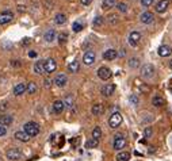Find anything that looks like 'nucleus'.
Listing matches in <instances>:
<instances>
[{"instance_id": "nucleus-17", "label": "nucleus", "mask_w": 172, "mask_h": 161, "mask_svg": "<svg viewBox=\"0 0 172 161\" xmlns=\"http://www.w3.org/2000/svg\"><path fill=\"white\" fill-rule=\"evenodd\" d=\"M117 56H118V53H117V50H115V49H108V50H106L103 53V58L107 60V61H111V60L117 58Z\"/></svg>"}, {"instance_id": "nucleus-2", "label": "nucleus", "mask_w": 172, "mask_h": 161, "mask_svg": "<svg viewBox=\"0 0 172 161\" xmlns=\"http://www.w3.org/2000/svg\"><path fill=\"white\" fill-rule=\"evenodd\" d=\"M113 146L115 150H121V149H123L126 146V137L123 136V134L121 133H118L117 136L114 137V144H113Z\"/></svg>"}, {"instance_id": "nucleus-37", "label": "nucleus", "mask_w": 172, "mask_h": 161, "mask_svg": "<svg viewBox=\"0 0 172 161\" xmlns=\"http://www.w3.org/2000/svg\"><path fill=\"white\" fill-rule=\"evenodd\" d=\"M108 22H110V25H115L118 22V16L115 14H111L108 15Z\"/></svg>"}, {"instance_id": "nucleus-8", "label": "nucleus", "mask_w": 172, "mask_h": 161, "mask_svg": "<svg viewBox=\"0 0 172 161\" xmlns=\"http://www.w3.org/2000/svg\"><path fill=\"white\" fill-rule=\"evenodd\" d=\"M14 19V14L11 11H3L0 12V25H7Z\"/></svg>"}, {"instance_id": "nucleus-48", "label": "nucleus", "mask_w": 172, "mask_h": 161, "mask_svg": "<svg viewBox=\"0 0 172 161\" xmlns=\"http://www.w3.org/2000/svg\"><path fill=\"white\" fill-rule=\"evenodd\" d=\"M170 66H171V68H172V60H171V61H170Z\"/></svg>"}, {"instance_id": "nucleus-26", "label": "nucleus", "mask_w": 172, "mask_h": 161, "mask_svg": "<svg viewBox=\"0 0 172 161\" xmlns=\"http://www.w3.org/2000/svg\"><path fill=\"white\" fill-rule=\"evenodd\" d=\"M130 160V153L129 152H121L117 156V161H129Z\"/></svg>"}, {"instance_id": "nucleus-13", "label": "nucleus", "mask_w": 172, "mask_h": 161, "mask_svg": "<svg viewBox=\"0 0 172 161\" xmlns=\"http://www.w3.org/2000/svg\"><path fill=\"white\" fill-rule=\"evenodd\" d=\"M168 7H170V0H160L157 4H156V11L159 14H163L167 11Z\"/></svg>"}, {"instance_id": "nucleus-28", "label": "nucleus", "mask_w": 172, "mask_h": 161, "mask_svg": "<svg viewBox=\"0 0 172 161\" xmlns=\"http://www.w3.org/2000/svg\"><path fill=\"white\" fill-rule=\"evenodd\" d=\"M26 91H27L30 95H34V93L37 92V84L33 83V81H31V83H29L27 84V89H26Z\"/></svg>"}, {"instance_id": "nucleus-33", "label": "nucleus", "mask_w": 172, "mask_h": 161, "mask_svg": "<svg viewBox=\"0 0 172 161\" xmlns=\"http://www.w3.org/2000/svg\"><path fill=\"white\" fill-rule=\"evenodd\" d=\"M99 145V140H93V138H91L88 142H87V148L88 149H92V148H96Z\"/></svg>"}, {"instance_id": "nucleus-3", "label": "nucleus", "mask_w": 172, "mask_h": 161, "mask_svg": "<svg viewBox=\"0 0 172 161\" xmlns=\"http://www.w3.org/2000/svg\"><path fill=\"white\" fill-rule=\"evenodd\" d=\"M6 156H7V159L11 160V161H18V160L22 159V156H23V154H22V152L18 148H11V149L7 150Z\"/></svg>"}, {"instance_id": "nucleus-1", "label": "nucleus", "mask_w": 172, "mask_h": 161, "mask_svg": "<svg viewBox=\"0 0 172 161\" xmlns=\"http://www.w3.org/2000/svg\"><path fill=\"white\" fill-rule=\"evenodd\" d=\"M23 132L27 134L29 137H35L39 133V125L35 122H27L23 126Z\"/></svg>"}, {"instance_id": "nucleus-21", "label": "nucleus", "mask_w": 172, "mask_h": 161, "mask_svg": "<svg viewBox=\"0 0 172 161\" xmlns=\"http://www.w3.org/2000/svg\"><path fill=\"white\" fill-rule=\"evenodd\" d=\"M15 138L20 142H29V140H30V137L25 132H16L15 133Z\"/></svg>"}, {"instance_id": "nucleus-14", "label": "nucleus", "mask_w": 172, "mask_h": 161, "mask_svg": "<svg viewBox=\"0 0 172 161\" xmlns=\"http://www.w3.org/2000/svg\"><path fill=\"white\" fill-rule=\"evenodd\" d=\"M65 110V103L62 102V100H56L53 103V112L56 114H62Z\"/></svg>"}, {"instance_id": "nucleus-38", "label": "nucleus", "mask_w": 172, "mask_h": 161, "mask_svg": "<svg viewBox=\"0 0 172 161\" xmlns=\"http://www.w3.org/2000/svg\"><path fill=\"white\" fill-rule=\"evenodd\" d=\"M65 106H69V107H72L73 106V96L72 95H68V96H66V98H65Z\"/></svg>"}, {"instance_id": "nucleus-20", "label": "nucleus", "mask_w": 172, "mask_h": 161, "mask_svg": "<svg viewBox=\"0 0 172 161\" xmlns=\"http://www.w3.org/2000/svg\"><path fill=\"white\" fill-rule=\"evenodd\" d=\"M79 69H80V62H79V61H72V62H69L68 70H69L70 73H77V72H79Z\"/></svg>"}, {"instance_id": "nucleus-5", "label": "nucleus", "mask_w": 172, "mask_h": 161, "mask_svg": "<svg viewBox=\"0 0 172 161\" xmlns=\"http://www.w3.org/2000/svg\"><path fill=\"white\" fill-rule=\"evenodd\" d=\"M43 66H45V73H53L57 69V62L54 58H48L46 61H43Z\"/></svg>"}, {"instance_id": "nucleus-39", "label": "nucleus", "mask_w": 172, "mask_h": 161, "mask_svg": "<svg viewBox=\"0 0 172 161\" xmlns=\"http://www.w3.org/2000/svg\"><path fill=\"white\" fill-rule=\"evenodd\" d=\"M152 136V127H147V129L144 130V137L145 138H149Z\"/></svg>"}, {"instance_id": "nucleus-29", "label": "nucleus", "mask_w": 172, "mask_h": 161, "mask_svg": "<svg viewBox=\"0 0 172 161\" xmlns=\"http://www.w3.org/2000/svg\"><path fill=\"white\" fill-rule=\"evenodd\" d=\"M104 23V18L103 16H96L95 19H93V27H100Z\"/></svg>"}, {"instance_id": "nucleus-46", "label": "nucleus", "mask_w": 172, "mask_h": 161, "mask_svg": "<svg viewBox=\"0 0 172 161\" xmlns=\"http://www.w3.org/2000/svg\"><path fill=\"white\" fill-rule=\"evenodd\" d=\"M11 65H12V66H18V68H19V66H20V61H11Z\"/></svg>"}, {"instance_id": "nucleus-32", "label": "nucleus", "mask_w": 172, "mask_h": 161, "mask_svg": "<svg viewBox=\"0 0 172 161\" xmlns=\"http://www.w3.org/2000/svg\"><path fill=\"white\" fill-rule=\"evenodd\" d=\"M115 4V0H103V3H102V6H103V8H111V7H114Z\"/></svg>"}, {"instance_id": "nucleus-9", "label": "nucleus", "mask_w": 172, "mask_h": 161, "mask_svg": "<svg viewBox=\"0 0 172 161\" xmlns=\"http://www.w3.org/2000/svg\"><path fill=\"white\" fill-rule=\"evenodd\" d=\"M98 76H99V78H102V80H108V78H111L113 73H111V70L108 69L107 66H100L98 69Z\"/></svg>"}, {"instance_id": "nucleus-35", "label": "nucleus", "mask_w": 172, "mask_h": 161, "mask_svg": "<svg viewBox=\"0 0 172 161\" xmlns=\"http://www.w3.org/2000/svg\"><path fill=\"white\" fill-rule=\"evenodd\" d=\"M72 30L75 33H79L83 30V25L80 23V22H73V25H72Z\"/></svg>"}, {"instance_id": "nucleus-45", "label": "nucleus", "mask_w": 172, "mask_h": 161, "mask_svg": "<svg viewBox=\"0 0 172 161\" xmlns=\"http://www.w3.org/2000/svg\"><path fill=\"white\" fill-rule=\"evenodd\" d=\"M29 57H31V58H35V57H37V51H34V50L29 51Z\"/></svg>"}, {"instance_id": "nucleus-22", "label": "nucleus", "mask_w": 172, "mask_h": 161, "mask_svg": "<svg viewBox=\"0 0 172 161\" xmlns=\"http://www.w3.org/2000/svg\"><path fill=\"white\" fill-rule=\"evenodd\" d=\"M43 38H45V41H46V42H53L54 38H56V31H54V30H52V29L48 30V31L45 33Z\"/></svg>"}, {"instance_id": "nucleus-18", "label": "nucleus", "mask_w": 172, "mask_h": 161, "mask_svg": "<svg viewBox=\"0 0 172 161\" xmlns=\"http://www.w3.org/2000/svg\"><path fill=\"white\" fill-rule=\"evenodd\" d=\"M115 91V85L114 84H106L102 88V95L103 96H111Z\"/></svg>"}, {"instance_id": "nucleus-15", "label": "nucleus", "mask_w": 172, "mask_h": 161, "mask_svg": "<svg viewBox=\"0 0 172 161\" xmlns=\"http://www.w3.org/2000/svg\"><path fill=\"white\" fill-rule=\"evenodd\" d=\"M157 53H159L160 57H168V56L172 53V49H171V46H168V45H161V46L159 47Z\"/></svg>"}, {"instance_id": "nucleus-42", "label": "nucleus", "mask_w": 172, "mask_h": 161, "mask_svg": "<svg viewBox=\"0 0 172 161\" xmlns=\"http://www.w3.org/2000/svg\"><path fill=\"white\" fill-rule=\"evenodd\" d=\"M6 134H7V129H6L4 126H2V125H0V137L6 136Z\"/></svg>"}, {"instance_id": "nucleus-16", "label": "nucleus", "mask_w": 172, "mask_h": 161, "mask_svg": "<svg viewBox=\"0 0 172 161\" xmlns=\"http://www.w3.org/2000/svg\"><path fill=\"white\" fill-rule=\"evenodd\" d=\"M26 89H27V85H26L25 83H19V84H16L14 87V95L15 96H20V95H23V93L26 92Z\"/></svg>"}, {"instance_id": "nucleus-47", "label": "nucleus", "mask_w": 172, "mask_h": 161, "mask_svg": "<svg viewBox=\"0 0 172 161\" xmlns=\"http://www.w3.org/2000/svg\"><path fill=\"white\" fill-rule=\"evenodd\" d=\"M27 43H30V39L25 38V39H23V42H22V45H27Z\"/></svg>"}, {"instance_id": "nucleus-25", "label": "nucleus", "mask_w": 172, "mask_h": 161, "mask_svg": "<svg viewBox=\"0 0 172 161\" xmlns=\"http://www.w3.org/2000/svg\"><path fill=\"white\" fill-rule=\"evenodd\" d=\"M0 123H2V126H10L11 123H12V117L11 115H3V117H0Z\"/></svg>"}, {"instance_id": "nucleus-12", "label": "nucleus", "mask_w": 172, "mask_h": 161, "mask_svg": "<svg viewBox=\"0 0 172 161\" xmlns=\"http://www.w3.org/2000/svg\"><path fill=\"white\" fill-rule=\"evenodd\" d=\"M140 19H141V22H143L144 25H149V23H152V22L155 20V15H153L151 11H145V12L140 16Z\"/></svg>"}, {"instance_id": "nucleus-6", "label": "nucleus", "mask_w": 172, "mask_h": 161, "mask_svg": "<svg viewBox=\"0 0 172 161\" xmlns=\"http://www.w3.org/2000/svg\"><path fill=\"white\" fill-rule=\"evenodd\" d=\"M153 74H155V68H153V65H151V64H145L143 68H141V76L144 78H151L153 77Z\"/></svg>"}, {"instance_id": "nucleus-4", "label": "nucleus", "mask_w": 172, "mask_h": 161, "mask_svg": "<svg viewBox=\"0 0 172 161\" xmlns=\"http://www.w3.org/2000/svg\"><path fill=\"white\" fill-rule=\"evenodd\" d=\"M122 123V115L121 112L115 111L113 115L110 117V119H108V125H110V127H113V129H115V127H118L119 125Z\"/></svg>"}, {"instance_id": "nucleus-19", "label": "nucleus", "mask_w": 172, "mask_h": 161, "mask_svg": "<svg viewBox=\"0 0 172 161\" xmlns=\"http://www.w3.org/2000/svg\"><path fill=\"white\" fill-rule=\"evenodd\" d=\"M152 104L155 107H163L164 104H165V100H164L163 96L156 95V96H153V99H152Z\"/></svg>"}, {"instance_id": "nucleus-7", "label": "nucleus", "mask_w": 172, "mask_h": 161, "mask_svg": "<svg viewBox=\"0 0 172 161\" xmlns=\"http://www.w3.org/2000/svg\"><path fill=\"white\" fill-rule=\"evenodd\" d=\"M141 41V33L140 31H132L129 34V43L132 45L133 47H136Z\"/></svg>"}, {"instance_id": "nucleus-40", "label": "nucleus", "mask_w": 172, "mask_h": 161, "mask_svg": "<svg viewBox=\"0 0 172 161\" xmlns=\"http://www.w3.org/2000/svg\"><path fill=\"white\" fill-rule=\"evenodd\" d=\"M130 102H132L134 106H137V104H138V98L136 95H130Z\"/></svg>"}, {"instance_id": "nucleus-44", "label": "nucleus", "mask_w": 172, "mask_h": 161, "mask_svg": "<svg viewBox=\"0 0 172 161\" xmlns=\"http://www.w3.org/2000/svg\"><path fill=\"white\" fill-rule=\"evenodd\" d=\"M91 2H92V0H80V3H81L83 6H88V4H91Z\"/></svg>"}, {"instance_id": "nucleus-41", "label": "nucleus", "mask_w": 172, "mask_h": 161, "mask_svg": "<svg viewBox=\"0 0 172 161\" xmlns=\"http://www.w3.org/2000/svg\"><path fill=\"white\" fill-rule=\"evenodd\" d=\"M153 3V0H141V4H143L144 7H149Z\"/></svg>"}, {"instance_id": "nucleus-30", "label": "nucleus", "mask_w": 172, "mask_h": 161, "mask_svg": "<svg viewBox=\"0 0 172 161\" xmlns=\"http://www.w3.org/2000/svg\"><path fill=\"white\" fill-rule=\"evenodd\" d=\"M100 137H102V130H100V127H95L92 130V138L93 140H99Z\"/></svg>"}, {"instance_id": "nucleus-36", "label": "nucleus", "mask_w": 172, "mask_h": 161, "mask_svg": "<svg viewBox=\"0 0 172 161\" xmlns=\"http://www.w3.org/2000/svg\"><path fill=\"white\" fill-rule=\"evenodd\" d=\"M117 8L121 11V12H126V11H128V4H126V3H118Z\"/></svg>"}, {"instance_id": "nucleus-11", "label": "nucleus", "mask_w": 172, "mask_h": 161, "mask_svg": "<svg viewBox=\"0 0 172 161\" xmlns=\"http://www.w3.org/2000/svg\"><path fill=\"white\" fill-rule=\"evenodd\" d=\"M66 83H68V77H66V74H64V73H58L57 76H56V78H54V84L57 85V87H60V88L65 87Z\"/></svg>"}, {"instance_id": "nucleus-23", "label": "nucleus", "mask_w": 172, "mask_h": 161, "mask_svg": "<svg viewBox=\"0 0 172 161\" xmlns=\"http://www.w3.org/2000/svg\"><path fill=\"white\" fill-rule=\"evenodd\" d=\"M34 72L37 74H43L45 73V66H43V61H38L34 64Z\"/></svg>"}, {"instance_id": "nucleus-10", "label": "nucleus", "mask_w": 172, "mask_h": 161, "mask_svg": "<svg viewBox=\"0 0 172 161\" xmlns=\"http://www.w3.org/2000/svg\"><path fill=\"white\" fill-rule=\"evenodd\" d=\"M95 58H96V56H95V51H92V50H88L87 53H85V54L83 56V62H84L87 66H89V65H92V64L95 62Z\"/></svg>"}, {"instance_id": "nucleus-31", "label": "nucleus", "mask_w": 172, "mask_h": 161, "mask_svg": "<svg viewBox=\"0 0 172 161\" xmlns=\"http://www.w3.org/2000/svg\"><path fill=\"white\" fill-rule=\"evenodd\" d=\"M129 66L130 68H133V69H136L140 66V60L138 58H130L129 60Z\"/></svg>"}, {"instance_id": "nucleus-27", "label": "nucleus", "mask_w": 172, "mask_h": 161, "mask_svg": "<svg viewBox=\"0 0 172 161\" xmlns=\"http://www.w3.org/2000/svg\"><path fill=\"white\" fill-rule=\"evenodd\" d=\"M91 112H92V115H95V117L100 115V112H102V104H95V106L91 108Z\"/></svg>"}, {"instance_id": "nucleus-43", "label": "nucleus", "mask_w": 172, "mask_h": 161, "mask_svg": "<svg viewBox=\"0 0 172 161\" xmlns=\"http://www.w3.org/2000/svg\"><path fill=\"white\" fill-rule=\"evenodd\" d=\"M43 85H45L46 88H49L50 85H52V80H49V78H46V80L43 81Z\"/></svg>"}, {"instance_id": "nucleus-24", "label": "nucleus", "mask_w": 172, "mask_h": 161, "mask_svg": "<svg viewBox=\"0 0 172 161\" xmlns=\"http://www.w3.org/2000/svg\"><path fill=\"white\" fill-rule=\"evenodd\" d=\"M54 22H56V25H58V26L65 25L66 23V16L64 14H57L54 16Z\"/></svg>"}, {"instance_id": "nucleus-34", "label": "nucleus", "mask_w": 172, "mask_h": 161, "mask_svg": "<svg viewBox=\"0 0 172 161\" xmlns=\"http://www.w3.org/2000/svg\"><path fill=\"white\" fill-rule=\"evenodd\" d=\"M66 39H68V34H66V33H60V34H58V42H60V45H64L66 42Z\"/></svg>"}]
</instances>
